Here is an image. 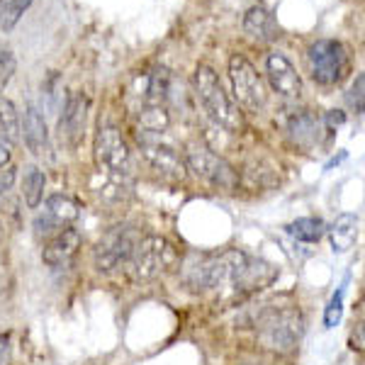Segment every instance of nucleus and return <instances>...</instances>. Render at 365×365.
I'll return each mask as SVG.
<instances>
[{"label":"nucleus","mask_w":365,"mask_h":365,"mask_svg":"<svg viewBox=\"0 0 365 365\" xmlns=\"http://www.w3.org/2000/svg\"><path fill=\"white\" fill-rule=\"evenodd\" d=\"M0 129L3 137L15 144L22 137V125H20V113H17L13 100H0Z\"/></svg>","instance_id":"obj_23"},{"label":"nucleus","mask_w":365,"mask_h":365,"mask_svg":"<svg viewBox=\"0 0 365 365\" xmlns=\"http://www.w3.org/2000/svg\"><path fill=\"white\" fill-rule=\"evenodd\" d=\"M185 168H190L197 178H202L205 182L215 187H222V190H234L237 187V173L229 163L222 158L220 154L210 149V146L200 144V141H192L185 149Z\"/></svg>","instance_id":"obj_6"},{"label":"nucleus","mask_w":365,"mask_h":365,"mask_svg":"<svg viewBox=\"0 0 365 365\" xmlns=\"http://www.w3.org/2000/svg\"><path fill=\"white\" fill-rule=\"evenodd\" d=\"M195 91L197 98L202 100V108L207 110V115L217 125L225 127L227 132H241L244 129V115H241L237 100L227 96L215 68L207 66V63H200L195 68Z\"/></svg>","instance_id":"obj_2"},{"label":"nucleus","mask_w":365,"mask_h":365,"mask_svg":"<svg viewBox=\"0 0 365 365\" xmlns=\"http://www.w3.org/2000/svg\"><path fill=\"white\" fill-rule=\"evenodd\" d=\"M309 58V68H312V78L322 86H334L341 81L346 71V49L344 44L336 39H319L309 46L307 51Z\"/></svg>","instance_id":"obj_8"},{"label":"nucleus","mask_w":365,"mask_h":365,"mask_svg":"<svg viewBox=\"0 0 365 365\" xmlns=\"http://www.w3.org/2000/svg\"><path fill=\"white\" fill-rule=\"evenodd\" d=\"M266 68H268L270 86H273L275 93H280L285 98H297L302 93V78H299V73L285 54H280V51L268 54Z\"/></svg>","instance_id":"obj_11"},{"label":"nucleus","mask_w":365,"mask_h":365,"mask_svg":"<svg viewBox=\"0 0 365 365\" xmlns=\"http://www.w3.org/2000/svg\"><path fill=\"white\" fill-rule=\"evenodd\" d=\"M93 192L105 205H120L129 197V180L127 175L108 173V170L98 168V175L93 178Z\"/></svg>","instance_id":"obj_13"},{"label":"nucleus","mask_w":365,"mask_h":365,"mask_svg":"<svg viewBox=\"0 0 365 365\" xmlns=\"http://www.w3.org/2000/svg\"><path fill=\"white\" fill-rule=\"evenodd\" d=\"M44 215L49 217V220H54L56 225L71 227V222L78 220L81 212H78V205H76L71 197L51 195V197H46V202H44Z\"/></svg>","instance_id":"obj_19"},{"label":"nucleus","mask_w":365,"mask_h":365,"mask_svg":"<svg viewBox=\"0 0 365 365\" xmlns=\"http://www.w3.org/2000/svg\"><path fill=\"white\" fill-rule=\"evenodd\" d=\"M363 88H365V76L361 73L351 86V93H349V103L356 108V113L361 115L363 113Z\"/></svg>","instance_id":"obj_28"},{"label":"nucleus","mask_w":365,"mask_h":365,"mask_svg":"<svg viewBox=\"0 0 365 365\" xmlns=\"http://www.w3.org/2000/svg\"><path fill=\"white\" fill-rule=\"evenodd\" d=\"M78 249H81V234L76 232L73 227H66L46 241L42 258L46 266H51V268H66L76 258Z\"/></svg>","instance_id":"obj_12"},{"label":"nucleus","mask_w":365,"mask_h":365,"mask_svg":"<svg viewBox=\"0 0 365 365\" xmlns=\"http://www.w3.org/2000/svg\"><path fill=\"white\" fill-rule=\"evenodd\" d=\"M13 180H15V168H5L3 173H0V200L13 187Z\"/></svg>","instance_id":"obj_29"},{"label":"nucleus","mask_w":365,"mask_h":365,"mask_svg":"<svg viewBox=\"0 0 365 365\" xmlns=\"http://www.w3.org/2000/svg\"><path fill=\"white\" fill-rule=\"evenodd\" d=\"M0 365H10V336L0 334Z\"/></svg>","instance_id":"obj_30"},{"label":"nucleus","mask_w":365,"mask_h":365,"mask_svg":"<svg viewBox=\"0 0 365 365\" xmlns=\"http://www.w3.org/2000/svg\"><path fill=\"white\" fill-rule=\"evenodd\" d=\"M29 5H32V0H8V3L0 5V29L10 32L17 25V20L25 15Z\"/></svg>","instance_id":"obj_25"},{"label":"nucleus","mask_w":365,"mask_h":365,"mask_svg":"<svg viewBox=\"0 0 365 365\" xmlns=\"http://www.w3.org/2000/svg\"><path fill=\"white\" fill-rule=\"evenodd\" d=\"M139 241V234L129 225H117L100 237L93 249V261L100 273H115V270L129 266V258L134 253V246Z\"/></svg>","instance_id":"obj_5"},{"label":"nucleus","mask_w":365,"mask_h":365,"mask_svg":"<svg viewBox=\"0 0 365 365\" xmlns=\"http://www.w3.org/2000/svg\"><path fill=\"white\" fill-rule=\"evenodd\" d=\"M96 163L100 170L127 175L132 173V151L117 127H100L96 134Z\"/></svg>","instance_id":"obj_9"},{"label":"nucleus","mask_w":365,"mask_h":365,"mask_svg":"<svg viewBox=\"0 0 365 365\" xmlns=\"http://www.w3.org/2000/svg\"><path fill=\"white\" fill-rule=\"evenodd\" d=\"M287 134H290V139L297 146L309 149L317 141V137H319V120L309 110H299V113H295L287 120Z\"/></svg>","instance_id":"obj_18"},{"label":"nucleus","mask_w":365,"mask_h":365,"mask_svg":"<svg viewBox=\"0 0 365 365\" xmlns=\"http://www.w3.org/2000/svg\"><path fill=\"white\" fill-rule=\"evenodd\" d=\"M15 68H17V58L10 49H3L0 51V100H3V93L5 88L10 86L15 76Z\"/></svg>","instance_id":"obj_27"},{"label":"nucleus","mask_w":365,"mask_h":365,"mask_svg":"<svg viewBox=\"0 0 365 365\" xmlns=\"http://www.w3.org/2000/svg\"><path fill=\"white\" fill-rule=\"evenodd\" d=\"M86 110H88L86 96H81V93H73V96H68L66 105H63V117H61V134L68 141H78V137L83 134Z\"/></svg>","instance_id":"obj_16"},{"label":"nucleus","mask_w":365,"mask_h":365,"mask_svg":"<svg viewBox=\"0 0 365 365\" xmlns=\"http://www.w3.org/2000/svg\"><path fill=\"white\" fill-rule=\"evenodd\" d=\"M344 295H346V285H341L331 295V299H329L327 309H324V327L327 329H334L341 322V317H344Z\"/></svg>","instance_id":"obj_26"},{"label":"nucleus","mask_w":365,"mask_h":365,"mask_svg":"<svg viewBox=\"0 0 365 365\" xmlns=\"http://www.w3.org/2000/svg\"><path fill=\"white\" fill-rule=\"evenodd\" d=\"M327 232H329V241H331L334 253L351 251L358 239V217L351 215V212H341L336 220H334L331 229H327Z\"/></svg>","instance_id":"obj_17"},{"label":"nucleus","mask_w":365,"mask_h":365,"mask_svg":"<svg viewBox=\"0 0 365 365\" xmlns=\"http://www.w3.org/2000/svg\"><path fill=\"white\" fill-rule=\"evenodd\" d=\"M139 125L141 134H151V137H158L161 132H166L170 125L166 105H144V110L139 113Z\"/></svg>","instance_id":"obj_21"},{"label":"nucleus","mask_w":365,"mask_h":365,"mask_svg":"<svg viewBox=\"0 0 365 365\" xmlns=\"http://www.w3.org/2000/svg\"><path fill=\"white\" fill-rule=\"evenodd\" d=\"M178 263V251L170 244L166 237H139L134 253L129 258V268L132 275L141 282H149L161 278L163 273H168L170 268Z\"/></svg>","instance_id":"obj_4"},{"label":"nucleus","mask_w":365,"mask_h":365,"mask_svg":"<svg viewBox=\"0 0 365 365\" xmlns=\"http://www.w3.org/2000/svg\"><path fill=\"white\" fill-rule=\"evenodd\" d=\"M275 278H278V268L239 249L195 258L182 273L187 287L197 292H215L227 302H237V299L241 302L244 297L268 287Z\"/></svg>","instance_id":"obj_1"},{"label":"nucleus","mask_w":365,"mask_h":365,"mask_svg":"<svg viewBox=\"0 0 365 365\" xmlns=\"http://www.w3.org/2000/svg\"><path fill=\"white\" fill-rule=\"evenodd\" d=\"M25 144L34 156H44L49 151V132L42 113L34 105H27L25 110Z\"/></svg>","instance_id":"obj_15"},{"label":"nucleus","mask_w":365,"mask_h":365,"mask_svg":"<svg viewBox=\"0 0 365 365\" xmlns=\"http://www.w3.org/2000/svg\"><path fill=\"white\" fill-rule=\"evenodd\" d=\"M327 122H329V127L344 125V113H341V110H331V113L327 115Z\"/></svg>","instance_id":"obj_32"},{"label":"nucleus","mask_w":365,"mask_h":365,"mask_svg":"<svg viewBox=\"0 0 365 365\" xmlns=\"http://www.w3.org/2000/svg\"><path fill=\"white\" fill-rule=\"evenodd\" d=\"M10 156H13V144H10L5 137H0V168L10 161Z\"/></svg>","instance_id":"obj_31"},{"label":"nucleus","mask_w":365,"mask_h":365,"mask_svg":"<svg viewBox=\"0 0 365 365\" xmlns=\"http://www.w3.org/2000/svg\"><path fill=\"white\" fill-rule=\"evenodd\" d=\"M170 93V76L166 68H156L154 73L149 76V86H146V96L144 103L146 105H163Z\"/></svg>","instance_id":"obj_24"},{"label":"nucleus","mask_w":365,"mask_h":365,"mask_svg":"<svg viewBox=\"0 0 365 365\" xmlns=\"http://www.w3.org/2000/svg\"><path fill=\"white\" fill-rule=\"evenodd\" d=\"M139 149H141V156L146 158V163H149L156 173L166 175L170 180L185 178V161H182L180 154L170 144H163V141H158V137H151V134H141Z\"/></svg>","instance_id":"obj_10"},{"label":"nucleus","mask_w":365,"mask_h":365,"mask_svg":"<svg viewBox=\"0 0 365 365\" xmlns=\"http://www.w3.org/2000/svg\"><path fill=\"white\" fill-rule=\"evenodd\" d=\"M258 341L266 349L287 353L299 344L304 334V322L297 307H268L258 314Z\"/></svg>","instance_id":"obj_3"},{"label":"nucleus","mask_w":365,"mask_h":365,"mask_svg":"<svg viewBox=\"0 0 365 365\" xmlns=\"http://www.w3.org/2000/svg\"><path fill=\"white\" fill-rule=\"evenodd\" d=\"M44 185H46V175L39 168H29V173L22 180V197L29 210H37L42 205L44 197Z\"/></svg>","instance_id":"obj_22"},{"label":"nucleus","mask_w":365,"mask_h":365,"mask_svg":"<svg viewBox=\"0 0 365 365\" xmlns=\"http://www.w3.org/2000/svg\"><path fill=\"white\" fill-rule=\"evenodd\" d=\"M244 29H246V34H251L258 42H273L280 32L273 13H270L268 8H263V5L249 8V13L244 15Z\"/></svg>","instance_id":"obj_14"},{"label":"nucleus","mask_w":365,"mask_h":365,"mask_svg":"<svg viewBox=\"0 0 365 365\" xmlns=\"http://www.w3.org/2000/svg\"><path fill=\"white\" fill-rule=\"evenodd\" d=\"M285 229L292 239L302 241V244H317L327 234V225L319 217H299V220L290 222Z\"/></svg>","instance_id":"obj_20"},{"label":"nucleus","mask_w":365,"mask_h":365,"mask_svg":"<svg viewBox=\"0 0 365 365\" xmlns=\"http://www.w3.org/2000/svg\"><path fill=\"white\" fill-rule=\"evenodd\" d=\"M229 78L234 86V98L251 113H258L266 105V86L258 71L246 56L234 54L229 58Z\"/></svg>","instance_id":"obj_7"}]
</instances>
